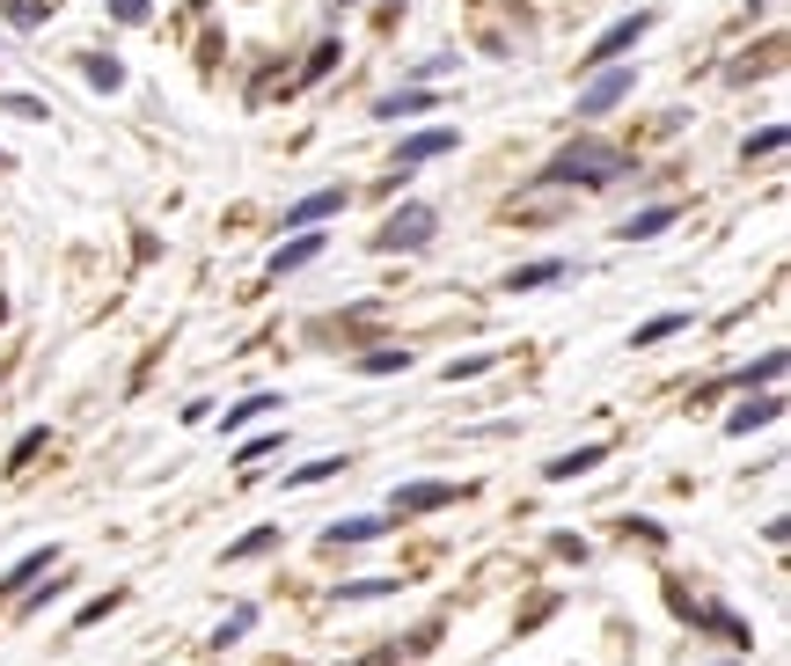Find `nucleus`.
<instances>
[{
  "label": "nucleus",
  "instance_id": "obj_1",
  "mask_svg": "<svg viewBox=\"0 0 791 666\" xmlns=\"http://www.w3.org/2000/svg\"><path fill=\"white\" fill-rule=\"evenodd\" d=\"M630 176V154L623 147H609V140H571L557 162H543V191H557V183H587V191H609V183H623Z\"/></svg>",
  "mask_w": 791,
  "mask_h": 666
},
{
  "label": "nucleus",
  "instance_id": "obj_2",
  "mask_svg": "<svg viewBox=\"0 0 791 666\" xmlns=\"http://www.w3.org/2000/svg\"><path fill=\"white\" fill-rule=\"evenodd\" d=\"M432 227H440V213L410 198L404 213H388V221H382V235H374V249H382V257H396V249H426V243H432Z\"/></svg>",
  "mask_w": 791,
  "mask_h": 666
},
{
  "label": "nucleus",
  "instance_id": "obj_3",
  "mask_svg": "<svg viewBox=\"0 0 791 666\" xmlns=\"http://www.w3.org/2000/svg\"><path fill=\"white\" fill-rule=\"evenodd\" d=\"M630 88H638V74H630V66H594V82L579 88V118H609Z\"/></svg>",
  "mask_w": 791,
  "mask_h": 666
},
{
  "label": "nucleus",
  "instance_id": "obj_4",
  "mask_svg": "<svg viewBox=\"0 0 791 666\" xmlns=\"http://www.w3.org/2000/svg\"><path fill=\"white\" fill-rule=\"evenodd\" d=\"M652 22H660V15H652V8H638V15H623V22H616V30H601V37L587 44V60H579V66H616V60H623V52H630V44H638V37H645V30H652Z\"/></svg>",
  "mask_w": 791,
  "mask_h": 666
},
{
  "label": "nucleus",
  "instance_id": "obj_5",
  "mask_svg": "<svg viewBox=\"0 0 791 666\" xmlns=\"http://www.w3.org/2000/svg\"><path fill=\"white\" fill-rule=\"evenodd\" d=\"M784 418V396L777 388H748V404L726 418V440H748V432H762V425H777Z\"/></svg>",
  "mask_w": 791,
  "mask_h": 666
},
{
  "label": "nucleus",
  "instance_id": "obj_6",
  "mask_svg": "<svg viewBox=\"0 0 791 666\" xmlns=\"http://www.w3.org/2000/svg\"><path fill=\"white\" fill-rule=\"evenodd\" d=\"M440 154H455V125H432V132H410V140L396 147V176H410V169L440 162Z\"/></svg>",
  "mask_w": 791,
  "mask_h": 666
},
{
  "label": "nucleus",
  "instance_id": "obj_7",
  "mask_svg": "<svg viewBox=\"0 0 791 666\" xmlns=\"http://www.w3.org/2000/svg\"><path fill=\"white\" fill-rule=\"evenodd\" d=\"M345 205H352V191H345V183H330V191H308V198L293 205V213H286V227H323V221H338Z\"/></svg>",
  "mask_w": 791,
  "mask_h": 666
},
{
  "label": "nucleus",
  "instance_id": "obj_8",
  "mask_svg": "<svg viewBox=\"0 0 791 666\" xmlns=\"http://www.w3.org/2000/svg\"><path fill=\"white\" fill-rule=\"evenodd\" d=\"M455 498H469V484H396V513H440V505H455Z\"/></svg>",
  "mask_w": 791,
  "mask_h": 666
},
{
  "label": "nucleus",
  "instance_id": "obj_9",
  "mask_svg": "<svg viewBox=\"0 0 791 666\" xmlns=\"http://www.w3.org/2000/svg\"><path fill=\"white\" fill-rule=\"evenodd\" d=\"M609 462V440H587V447H571V454H557V462H543V476L549 484H579L587 469H601Z\"/></svg>",
  "mask_w": 791,
  "mask_h": 666
},
{
  "label": "nucleus",
  "instance_id": "obj_10",
  "mask_svg": "<svg viewBox=\"0 0 791 666\" xmlns=\"http://www.w3.org/2000/svg\"><path fill=\"white\" fill-rule=\"evenodd\" d=\"M323 257V235H308V227H293V243L271 249V264H264V279H286V271H301V264Z\"/></svg>",
  "mask_w": 791,
  "mask_h": 666
},
{
  "label": "nucleus",
  "instance_id": "obj_11",
  "mask_svg": "<svg viewBox=\"0 0 791 666\" xmlns=\"http://www.w3.org/2000/svg\"><path fill=\"white\" fill-rule=\"evenodd\" d=\"M674 221H682V205L660 198V205H645V213H630V221H623V243H652V235H660V227H674Z\"/></svg>",
  "mask_w": 791,
  "mask_h": 666
},
{
  "label": "nucleus",
  "instance_id": "obj_12",
  "mask_svg": "<svg viewBox=\"0 0 791 666\" xmlns=\"http://www.w3.org/2000/svg\"><path fill=\"white\" fill-rule=\"evenodd\" d=\"M52 565H60V549H30V557H22V565H8V571H0V593H8V601H15L22 586H30V579H44V571H52Z\"/></svg>",
  "mask_w": 791,
  "mask_h": 666
},
{
  "label": "nucleus",
  "instance_id": "obj_13",
  "mask_svg": "<svg viewBox=\"0 0 791 666\" xmlns=\"http://www.w3.org/2000/svg\"><path fill=\"white\" fill-rule=\"evenodd\" d=\"M374 535H388L382 513H352V520H330L323 543H330V549H345V543H374Z\"/></svg>",
  "mask_w": 791,
  "mask_h": 666
},
{
  "label": "nucleus",
  "instance_id": "obj_14",
  "mask_svg": "<svg viewBox=\"0 0 791 666\" xmlns=\"http://www.w3.org/2000/svg\"><path fill=\"white\" fill-rule=\"evenodd\" d=\"M565 271H571V264H565V257H543V264H521V271H513V279H506V293H535V286H557V279H565Z\"/></svg>",
  "mask_w": 791,
  "mask_h": 666
},
{
  "label": "nucleus",
  "instance_id": "obj_15",
  "mask_svg": "<svg viewBox=\"0 0 791 666\" xmlns=\"http://www.w3.org/2000/svg\"><path fill=\"white\" fill-rule=\"evenodd\" d=\"M264 410H279V396H271V388H257V396H243V404H227V410H221V432H243V425H257Z\"/></svg>",
  "mask_w": 791,
  "mask_h": 666
},
{
  "label": "nucleus",
  "instance_id": "obj_16",
  "mask_svg": "<svg viewBox=\"0 0 791 666\" xmlns=\"http://www.w3.org/2000/svg\"><path fill=\"white\" fill-rule=\"evenodd\" d=\"M432 103H440L432 88H404V96H382V103H374V118H426Z\"/></svg>",
  "mask_w": 791,
  "mask_h": 666
},
{
  "label": "nucleus",
  "instance_id": "obj_17",
  "mask_svg": "<svg viewBox=\"0 0 791 666\" xmlns=\"http://www.w3.org/2000/svg\"><path fill=\"white\" fill-rule=\"evenodd\" d=\"M279 549V527H249L243 543H227V565H249V557H271Z\"/></svg>",
  "mask_w": 791,
  "mask_h": 666
},
{
  "label": "nucleus",
  "instance_id": "obj_18",
  "mask_svg": "<svg viewBox=\"0 0 791 666\" xmlns=\"http://www.w3.org/2000/svg\"><path fill=\"white\" fill-rule=\"evenodd\" d=\"M338 469H352L345 454H316V462L308 469H293V476H286V491H308V484H330V476H338Z\"/></svg>",
  "mask_w": 791,
  "mask_h": 666
},
{
  "label": "nucleus",
  "instance_id": "obj_19",
  "mask_svg": "<svg viewBox=\"0 0 791 666\" xmlns=\"http://www.w3.org/2000/svg\"><path fill=\"white\" fill-rule=\"evenodd\" d=\"M0 15L15 22V30H44V22H52V0H0Z\"/></svg>",
  "mask_w": 791,
  "mask_h": 666
},
{
  "label": "nucleus",
  "instance_id": "obj_20",
  "mask_svg": "<svg viewBox=\"0 0 791 666\" xmlns=\"http://www.w3.org/2000/svg\"><path fill=\"white\" fill-rule=\"evenodd\" d=\"M410 352L404 344H374V352H360V374H404Z\"/></svg>",
  "mask_w": 791,
  "mask_h": 666
},
{
  "label": "nucleus",
  "instance_id": "obj_21",
  "mask_svg": "<svg viewBox=\"0 0 791 666\" xmlns=\"http://www.w3.org/2000/svg\"><path fill=\"white\" fill-rule=\"evenodd\" d=\"M777 374H784V352H762V359H755V366H740L733 382H740V388H777Z\"/></svg>",
  "mask_w": 791,
  "mask_h": 666
},
{
  "label": "nucleus",
  "instance_id": "obj_22",
  "mask_svg": "<svg viewBox=\"0 0 791 666\" xmlns=\"http://www.w3.org/2000/svg\"><path fill=\"white\" fill-rule=\"evenodd\" d=\"M82 74H88V88H125V66L103 60V52H82Z\"/></svg>",
  "mask_w": 791,
  "mask_h": 666
},
{
  "label": "nucleus",
  "instance_id": "obj_23",
  "mask_svg": "<svg viewBox=\"0 0 791 666\" xmlns=\"http://www.w3.org/2000/svg\"><path fill=\"white\" fill-rule=\"evenodd\" d=\"M777 147H784V125H762V132H748V140H740V162H770Z\"/></svg>",
  "mask_w": 791,
  "mask_h": 666
},
{
  "label": "nucleus",
  "instance_id": "obj_24",
  "mask_svg": "<svg viewBox=\"0 0 791 666\" xmlns=\"http://www.w3.org/2000/svg\"><path fill=\"white\" fill-rule=\"evenodd\" d=\"M249 630H257V608H235V615H227V623L213 630V652H227V645H243Z\"/></svg>",
  "mask_w": 791,
  "mask_h": 666
},
{
  "label": "nucleus",
  "instance_id": "obj_25",
  "mask_svg": "<svg viewBox=\"0 0 791 666\" xmlns=\"http://www.w3.org/2000/svg\"><path fill=\"white\" fill-rule=\"evenodd\" d=\"M330 66H338V37H323V44H316V52H308V66H301V74H293V88H308V82H323Z\"/></svg>",
  "mask_w": 791,
  "mask_h": 666
},
{
  "label": "nucleus",
  "instance_id": "obj_26",
  "mask_svg": "<svg viewBox=\"0 0 791 666\" xmlns=\"http://www.w3.org/2000/svg\"><path fill=\"white\" fill-rule=\"evenodd\" d=\"M682 330H690V315H682V308H674V315H652V323L638 330V352H645V344H667V337H682Z\"/></svg>",
  "mask_w": 791,
  "mask_h": 666
},
{
  "label": "nucleus",
  "instance_id": "obj_27",
  "mask_svg": "<svg viewBox=\"0 0 791 666\" xmlns=\"http://www.w3.org/2000/svg\"><path fill=\"white\" fill-rule=\"evenodd\" d=\"M44 440H52V432H44V425H30V432H22V440L8 447V469H30V462L44 454Z\"/></svg>",
  "mask_w": 791,
  "mask_h": 666
},
{
  "label": "nucleus",
  "instance_id": "obj_28",
  "mask_svg": "<svg viewBox=\"0 0 791 666\" xmlns=\"http://www.w3.org/2000/svg\"><path fill=\"white\" fill-rule=\"evenodd\" d=\"M118 608H125V586H110V593H96V601H82V615H74V623H103V615H118Z\"/></svg>",
  "mask_w": 791,
  "mask_h": 666
},
{
  "label": "nucleus",
  "instance_id": "obj_29",
  "mask_svg": "<svg viewBox=\"0 0 791 666\" xmlns=\"http://www.w3.org/2000/svg\"><path fill=\"white\" fill-rule=\"evenodd\" d=\"M396 579H352V586H338V601H374V593H388Z\"/></svg>",
  "mask_w": 791,
  "mask_h": 666
},
{
  "label": "nucleus",
  "instance_id": "obj_30",
  "mask_svg": "<svg viewBox=\"0 0 791 666\" xmlns=\"http://www.w3.org/2000/svg\"><path fill=\"white\" fill-rule=\"evenodd\" d=\"M469 374H491V352H469V359L447 366V382H469Z\"/></svg>",
  "mask_w": 791,
  "mask_h": 666
},
{
  "label": "nucleus",
  "instance_id": "obj_31",
  "mask_svg": "<svg viewBox=\"0 0 791 666\" xmlns=\"http://www.w3.org/2000/svg\"><path fill=\"white\" fill-rule=\"evenodd\" d=\"M8 118H30V125H44V118H52V110H44L38 96H8Z\"/></svg>",
  "mask_w": 791,
  "mask_h": 666
},
{
  "label": "nucleus",
  "instance_id": "obj_32",
  "mask_svg": "<svg viewBox=\"0 0 791 666\" xmlns=\"http://www.w3.org/2000/svg\"><path fill=\"white\" fill-rule=\"evenodd\" d=\"M279 447H286V432H264V440H249V447H243V469L264 462V454H279Z\"/></svg>",
  "mask_w": 791,
  "mask_h": 666
},
{
  "label": "nucleus",
  "instance_id": "obj_33",
  "mask_svg": "<svg viewBox=\"0 0 791 666\" xmlns=\"http://www.w3.org/2000/svg\"><path fill=\"white\" fill-rule=\"evenodd\" d=\"M110 15H118V22H132V30H140V22L154 15V8H147V0H110Z\"/></svg>",
  "mask_w": 791,
  "mask_h": 666
},
{
  "label": "nucleus",
  "instance_id": "obj_34",
  "mask_svg": "<svg viewBox=\"0 0 791 666\" xmlns=\"http://www.w3.org/2000/svg\"><path fill=\"white\" fill-rule=\"evenodd\" d=\"M8 169H15V162H8V147H0V176H8Z\"/></svg>",
  "mask_w": 791,
  "mask_h": 666
},
{
  "label": "nucleus",
  "instance_id": "obj_35",
  "mask_svg": "<svg viewBox=\"0 0 791 666\" xmlns=\"http://www.w3.org/2000/svg\"><path fill=\"white\" fill-rule=\"evenodd\" d=\"M0 323H8V293H0Z\"/></svg>",
  "mask_w": 791,
  "mask_h": 666
},
{
  "label": "nucleus",
  "instance_id": "obj_36",
  "mask_svg": "<svg viewBox=\"0 0 791 666\" xmlns=\"http://www.w3.org/2000/svg\"><path fill=\"white\" fill-rule=\"evenodd\" d=\"M338 8H345V0H338Z\"/></svg>",
  "mask_w": 791,
  "mask_h": 666
},
{
  "label": "nucleus",
  "instance_id": "obj_37",
  "mask_svg": "<svg viewBox=\"0 0 791 666\" xmlns=\"http://www.w3.org/2000/svg\"><path fill=\"white\" fill-rule=\"evenodd\" d=\"M726 666H733V659H726Z\"/></svg>",
  "mask_w": 791,
  "mask_h": 666
}]
</instances>
